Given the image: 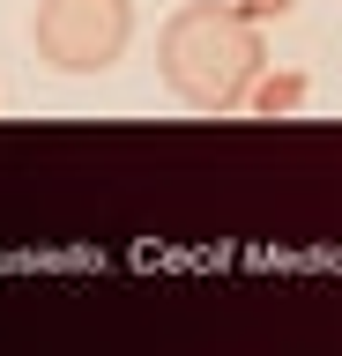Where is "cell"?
Masks as SVG:
<instances>
[{
    "mask_svg": "<svg viewBox=\"0 0 342 356\" xmlns=\"http://www.w3.org/2000/svg\"><path fill=\"white\" fill-rule=\"evenodd\" d=\"M157 74L186 111H246L253 82L268 74V38L238 15V0H186L157 30Z\"/></svg>",
    "mask_w": 342,
    "mask_h": 356,
    "instance_id": "1",
    "label": "cell"
},
{
    "mask_svg": "<svg viewBox=\"0 0 342 356\" xmlns=\"http://www.w3.org/2000/svg\"><path fill=\"white\" fill-rule=\"evenodd\" d=\"M30 44L52 74H112L134 44V0H38Z\"/></svg>",
    "mask_w": 342,
    "mask_h": 356,
    "instance_id": "2",
    "label": "cell"
},
{
    "mask_svg": "<svg viewBox=\"0 0 342 356\" xmlns=\"http://www.w3.org/2000/svg\"><path fill=\"white\" fill-rule=\"evenodd\" d=\"M313 97V74H297V67H283V74H261L246 97V111H261V119H290L297 104Z\"/></svg>",
    "mask_w": 342,
    "mask_h": 356,
    "instance_id": "3",
    "label": "cell"
},
{
    "mask_svg": "<svg viewBox=\"0 0 342 356\" xmlns=\"http://www.w3.org/2000/svg\"><path fill=\"white\" fill-rule=\"evenodd\" d=\"M290 8H297V0H238V15H246V22H261V30H268V22H283Z\"/></svg>",
    "mask_w": 342,
    "mask_h": 356,
    "instance_id": "4",
    "label": "cell"
}]
</instances>
